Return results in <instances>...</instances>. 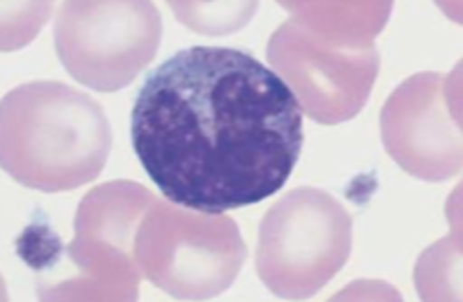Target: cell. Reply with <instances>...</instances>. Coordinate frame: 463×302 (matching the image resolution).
Returning a JSON list of instances; mask_svg holds the SVG:
<instances>
[{
    "label": "cell",
    "instance_id": "cell-9",
    "mask_svg": "<svg viewBox=\"0 0 463 302\" xmlns=\"http://www.w3.org/2000/svg\"><path fill=\"white\" fill-rule=\"evenodd\" d=\"M175 18L203 36H230L254 18L256 3H170Z\"/></svg>",
    "mask_w": 463,
    "mask_h": 302
},
{
    "label": "cell",
    "instance_id": "cell-1",
    "mask_svg": "<svg viewBox=\"0 0 463 302\" xmlns=\"http://www.w3.org/2000/svg\"><path fill=\"white\" fill-rule=\"evenodd\" d=\"M303 109L254 55L188 47L146 78L130 144L165 201L223 214L285 188L305 144Z\"/></svg>",
    "mask_w": 463,
    "mask_h": 302
},
{
    "label": "cell",
    "instance_id": "cell-4",
    "mask_svg": "<svg viewBox=\"0 0 463 302\" xmlns=\"http://www.w3.org/2000/svg\"><path fill=\"white\" fill-rule=\"evenodd\" d=\"M354 216L334 194L294 188L265 212L256 243V274L276 298L316 296L349 260Z\"/></svg>",
    "mask_w": 463,
    "mask_h": 302
},
{
    "label": "cell",
    "instance_id": "cell-6",
    "mask_svg": "<svg viewBox=\"0 0 463 302\" xmlns=\"http://www.w3.org/2000/svg\"><path fill=\"white\" fill-rule=\"evenodd\" d=\"M164 24L150 0H67L55 18V53L75 82L115 93L159 52Z\"/></svg>",
    "mask_w": 463,
    "mask_h": 302
},
{
    "label": "cell",
    "instance_id": "cell-7",
    "mask_svg": "<svg viewBox=\"0 0 463 302\" xmlns=\"http://www.w3.org/2000/svg\"><path fill=\"white\" fill-rule=\"evenodd\" d=\"M452 75L417 73L392 90L382 109V142L404 173L444 181L461 170V128Z\"/></svg>",
    "mask_w": 463,
    "mask_h": 302
},
{
    "label": "cell",
    "instance_id": "cell-5",
    "mask_svg": "<svg viewBox=\"0 0 463 302\" xmlns=\"http://www.w3.org/2000/svg\"><path fill=\"white\" fill-rule=\"evenodd\" d=\"M248 248L225 214L155 201L135 239L142 276L175 300H213L230 289Z\"/></svg>",
    "mask_w": 463,
    "mask_h": 302
},
{
    "label": "cell",
    "instance_id": "cell-3",
    "mask_svg": "<svg viewBox=\"0 0 463 302\" xmlns=\"http://www.w3.org/2000/svg\"><path fill=\"white\" fill-rule=\"evenodd\" d=\"M287 23L276 29L268 44V58L280 80L291 89L303 113L314 122L340 124L354 119L373 89L380 71L375 36V12H342V5H291Z\"/></svg>",
    "mask_w": 463,
    "mask_h": 302
},
{
    "label": "cell",
    "instance_id": "cell-2",
    "mask_svg": "<svg viewBox=\"0 0 463 302\" xmlns=\"http://www.w3.org/2000/svg\"><path fill=\"white\" fill-rule=\"evenodd\" d=\"M113 133L102 104L64 82L20 84L0 104V164L38 193H71L102 175Z\"/></svg>",
    "mask_w": 463,
    "mask_h": 302
},
{
    "label": "cell",
    "instance_id": "cell-8",
    "mask_svg": "<svg viewBox=\"0 0 463 302\" xmlns=\"http://www.w3.org/2000/svg\"><path fill=\"white\" fill-rule=\"evenodd\" d=\"M155 196L133 181H113L89 193L75 216L71 260L95 280L104 298L135 300L142 278L135 239Z\"/></svg>",
    "mask_w": 463,
    "mask_h": 302
}]
</instances>
